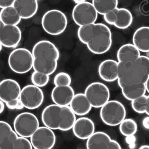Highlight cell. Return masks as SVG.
Returning <instances> with one entry per match:
<instances>
[{
    "mask_svg": "<svg viewBox=\"0 0 149 149\" xmlns=\"http://www.w3.org/2000/svg\"><path fill=\"white\" fill-rule=\"evenodd\" d=\"M79 41L86 45L93 54L102 55L109 52L112 44L110 29L102 23H94L79 26L77 31Z\"/></svg>",
    "mask_w": 149,
    "mask_h": 149,
    "instance_id": "1",
    "label": "cell"
},
{
    "mask_svg": "<svg viewBox=\"0 0 149 149\" xmlns=\"http://www.w3.org/2000/svg\"><path fill=\"white\" fill-rule=\"evenodd\" d=\"M32 53L34 57V71L49 75L56 71L60 53L54 43L46 40L39 41L34 45Z\"/></svg>",
    "mask_w": 149,
    "mask_h": 149,
    "instance_id": "2",
    "label": "cell"
},
{
    "mask_svg": "<svg viewBox=\"0 0 149 149\" xmlns=\"http://www.w3.org/2000/svg\"><path fill=\"white\" fill-rule=\"evenodd\" d=\"M149 77V57L141 55L135 61L118 62V84L121 88L145 83Z\"/></svg>",
    "mask_w": 149,
    "mask_h": 149,
    "instance_id": "3",
    "label": "cell"
},
{
    "mask_svg": "<svg viewBox=\"0 0 149 149\" xmlns=\"http://www.w3.org/2000/svg\"><path fill=\"white\" fill-rule=\"evenodd\" d=\"M76 120V115L69 106L50 104L41 113L44 125L54 130L69 131L73 128Z\"/></svg>",
    "mask_w": 149,
    "mask_h": 149,
    "instance_id": "4",
    "label": "cell"
},
{
    "mask_svg": "<svg viewBox=\"0 0 149 149\" xmlns=\"http://www.w3.org/2000/svg\"><path fill=\"white\" fill-rule=\"evenodd\" d=\"M33 145L27 138L19 135L11 125L0 121V149H32Z\"/></svg>",
    "mask_w": 149,
    "mask_h": 149,
    "instance_id": "5",
    "label": "cell"
},
{
    "mask_svg": "<svg viewBox=\"0 0 149 149\" xmlns=\"http://www.w3.org/2000/svg\"><path fill=\"white\" fill-rule=\"evenodd\" d=\"M41 26L45 33L52 36L63 34L68 26L66 15L58 9H52L43 15Z\"/></svg>",
    "mask_w": 149,
    "mask_h": 149,
    "instance_id": "6",
    "label": "cell"
},
{
    "mask_svg": "<svg viewBox=\"0 0 149 149\" xmlns=\"http://www.w3.org/2000/svg\"><path fill=\"white\" fill-rule=\"evenodd\" d=\"M8 64L15 73L19 74L27 73L33 68V53L26 48H16L9 55Z\"/></svg>",
    "mask_w": 149,
    "mask_h": 149,
    "instance_id": "7",
    "label": "cell"
},
{
    "mask_svg": "<svg viewBox=\"0 0 149 149\" xmlns=\"http://www.w3.org/2000/svg\"><path fill=\"white\" fill-rule=\"evenodd\" d=\"M126 117L125 107L118 101H109L101 108L100 117L102 122L109 126L120 125Z\"/></svg>",
    "mask_w": 149,
    "mask_h": 149,
    "instance_id": "8",
    "label": "cell"
},
{
    "mask_svg": "<svg viewBox=\"0 0 149 149\" xmlns=\"http://www.w3.org/2000/svg\"><path fill=\"white\" fill-rule=\"evenodd\" d=\"M38 117L30 112H22L17 116L14 121V129L20 136L30 138L40 127Z\"/></svg>",
    "mask_w": 149,
    "mask_h": 149,
    "instance_id": "9",
    "label": "cell"
},
{
    "mask_svg": "<svg viewBox=\"0 0 149 149\" xmlns=\"http://www.w3.org/2000/svg\"><path fill=\"white\" fill-rule=\"evenodd\" d=\"M98 15L93 3L87 1L75 5L72 14L75 24L79 26L95 23Z\"/></svg>",
    "mask_w": 149,
    "mask_h": 149,
    "instance_id": "10",
    "label": "cell"
},
{
    "mask_svg": "<svg viewBox=\"0 0 149 149\" xmlns=\"http://www.w3.org/2000/svg\"><path fill=\"white\" fill-rule=\"evenodd\" d=\"M84 94L91 103L93 107L101 108L109 102L110 98V92L107 86L101 82H93L86 87Z\"/></svg>",
    "mask_w": 149,
    "mask_h": 149,
    "instance_id": "11",
    "label": "cell"
},
{
    "mask_svg": "<svg viewBox=\"0 0 149 149\" xmlns=\"http://www.w3.org/2000/svg\"><path fill=\"white\" fill-rule=\"evenodd\" d=\"M20 99L24 107L33 110L40 107L44 100V95L40 87L29 84L22 89Z\"/></svg>",
    "mask_w": 149,
    "mask_h": 149,
    "instance_id": "12",
    "label": "cell"
},
{
    "mask_svg": "<svg viewBox=\"0 0 149 149\" xmlns=\"http://www.w3.org/2000/svg\"><path fill=\"white\" fill-rule=\"evenodd\" d=\"M104 21L109 25L119 29H126L132 24L133 16L131 12L125 8L117 7L103 15Z\"/></svg>",
    "mask_w": 149,
    "mask_h": 149,
    "instance_id": "13",
    "label": "cell"
},
{
    "mask_svg": "<svg viewBox=\"0 0 149 149\" xmlns=\"http://www.w3.org/2000/svg\"><path fill=\"white\" fill-rule=\"evenodd\" d=\"M56 140L53 130L45 126L39 127L30 137V142L35 149H53Z\"/></svg>",
    "mask_w": 149,
    "mask_h": 149,
    "instance_id": "14",
    "label": "cell"
},
{
    "mask_svg": "<svg viewBox=\"0 0 149 149\" xmlns=\"http://www.w3.org/2000/svg\"><path fill=\"white\" fill-rule=\"evenodd\" d=\"M22 39V33L17 25L0 24V43L7 48L16 49Z\"/></svg>",
    "mask_w": 149,
    "mask_h": 149,
    "instance_id": "15",
    "label": "cell"
},
{
    "mask_svg": "<svg viewBox=\"0 0 149 149\" xmlns=\"http://www.w3.org/2000/svg\"><path fill=\"white\" fill-rule=\"evenodd\" d=\"M86 147L88 149H121L120 143L112 140L106 133L98 131L87 139Z\"/></svg>",
    "mask_w": 149,
    "mask_h": 149,
    "instance_id": "16",
    "label": "cell"
},
{
    "mask_svg": "<svg viewBox=\"0 0 149 149\" xmlns=\"http://www.w3.org/2000/svg\"><path fill=\"white\" fill-rule=\"evenodd\" d=\"M22 89L19 83L13 79H5L0 83V100L5 103L20 98Z\"/></svg>",
    "mask_w": 149,
    "mask_h": 149,
    "instance_id": "17",
    "label": "cell"
},
{
    "mask_svg": "<svg viewBox=\"0 0 149 149\" xmlns=\"http://www.w3.org/2000/svg\"><path fill=\"white\" fill-rule=\"evenodd\" d=\"M75 136L81 140H87L95 132V125L89 118L81 117L76 120L73 126Z\"/></svg>",
    "mask_w": 149,
    "mask_h": 149,
    "instance_id": "18",
    "label": "cell"
},
{
    "mask_svg": "<svg viewBox=\"0 0 149 149\" xmlns=\"http://www.w3.org/2000/svg\"><path fill=\"white\" fill-rule=\"evenodd\" d=\"M75 95L74 91L70 86H55L52 91L51 97L54 104L69 106Z\"/></svg>",
    "mask_w": 149,
    "mask_h": 149,
    "instance_id": "19",
    "label": "cell"
},
{
    "mask_svg": "<svg viewBox=\"0 0 149 149\" xmlns=\"http://www.w3.org/2000/svg\"><path fill=\"white\" fill-rule=\"evenodd\" d=\"M98 74L103 81L113 82L118 79V61L107 59L102 61L98 69Z\"/></svg>",
    "mask_w": 149,
    "mask_h": 149,
    "instance_id": "20",
    "label": "cell"
},
{
    "mask_svg": "<svg viewBox=\"0 0 149 149\" xmlns=\"http://www.w3.org/2000/svg\"><path fill=\"white\" fill-rule=\"evenodd\" d=\"M22 19H29L36 14L39 3L38 0H16L13 4Z\"/></svg>",
    "mask_w": 149,
    "mask_h": 149,
    "instance_id": "21",
    "label": "cell"
},
{
    "mask_svg": "<svg viewBox=\"0 0 149 149\" xmlns=\"http://www.w3.org/2000/svg\"><path fill=\"white\" fill-rule=\"evenodd\" d=\"M70 107L76 115H87L93 107L84 93L75 94L70 104Z\"/></svg>",
    "mask_w": 149,
    "mask_h": 149,
    "instance_id": "22",
    "label": "cell"
},
{
    "mask_svg": "<svg viewBox=\"0 0 149 149\" xmlns=\"http://www.w3.org/2000/svg\"><path fill=\"white\" fill-rule=\"evenodd\" d=\"M140 52L133 44H123L117 51V60L121 63L135 61L141 56Z\"/></svg>",
    "mask_w": 149,
    "mask_h": 149,
    "instance_id": "23",
    "label": "cell"
},
{
    "mask_svg": "<svg viewBox=\"0 0 149 149\" xmlns=\"http://www.w3.org/2000/svg\"><path fill=\"white\" fill-rule=\"evenodd\" d=\"M132 42L141 52L149 53V26L138 28L133 35Z\"/></svg>",
    "mask_w": 149,
    "mask_h": 149,
    "instance_id": "24",
    "label": "cell"
},
{
    "mask_svg": "<svg viewBox=\"0 0 149 149\" xmlns=\"http://www.w3.org/2000/svg\"><path fill=\"white\" fill-rule=\"evenodd\" d=\"M22 18L13 5L1 8V22L6 25H18Z\"/></svg>",
    "mask_w": 149,
    "mask_h": 149,
    "instance_id": "25",
    "label": "cell"
},
{
    "mask_svg": "<svg viewBox=\"0 0 149 149\" xmlns=\"http://www.w3.org/2000/svg\"><path fill=\"white\" fill-rule=\"evenodd\" d=\"M121 89L123 97L130 101L145 95L147 92L145 83L126 86Z\"/></svg>",
    "mask_w": 149,
    "mask_h": 149,
    "instance_id": "26",
    "label": "cell"
},
{
    "mask_svg": "<svg viewBox=\"0 0 149 149\" xmlns=\"http://www.w3.org/2000/svg\"><path fill=\"white\" fill-rule=\"evenodd\" d=\"M98 14L101 15L113 10L118 7V0H92Z\"/></svg>",
    "mask_w": 149,
    "mask_h": 149,
    "instance_id": "27",
    "label": "cell"
},
{
    "mask_svg": "<svg viewBox=\"0 0 149 149\" xmlns=\"http://www.w3.org/2000/svg\"><path fill=\"white\" fill-rule=\"evenodd\" d=\"M119 130L122 135L126 137L134 136L137 131V125L131 118H125L119 125Z\"/></svg>",
    "mask_w": 149,
    "mask_h": 149,
    "instance_id": "28",
    "label": "cell"
},
{
    "mask_svg": "<svg viewBox=\"0 0 149 149\" xmlns=\"http://www.w3.org/2000/svg\"><path fill=\"white\" fill-rule=\"evenodd\" d=\"M50 79L49 75L34 71L31 74L32 83L39 87H44L47 86Z\"/></svg>",
    "mask_w": 149,
    "mask_h": 149,
    "instance_id": "29",
    "label": "cell"
},
{
    "mask_svg": "<svg viewBox=\"0 0 149 149\" xmlns=\"http://www.w3.org/2000/svg\"><path fill=\"white\" fill-rule=\"evenodd\" d=\"M148 95H144L131 101V106L136 113L142 114L146 112Z\"/></svg>",
    "mask_w": 149,
    "mask_h": 149,
    "instance_id": "30",
    "label": "cell"
},
{
    "mask_svg": "<svg viewBox=\"0 0 149 149\" xmlns=\"http://www.w3.org/2000/svg\"><path fill=\"white\" fill-rule=\"evenodd\" d=\"M71 83L72 78L66 72H59L56 74L54 78V84L55 86H70Z\"/></svg>",
    "mask_w": 149,
    "mask_h": 149,
    "instance_id": "31",
    "label": "cell"
},
{
    "mask_svg": "<svg viewBox=\"0 0 149 149\" xmlns=\"http://www.w3.org/2000/svg\"><path fill=\"white\" fill-rule=\"evenodd\" d=\"M8 109H21L24 108L20 98H17L5 103Z\"/></svg>",
    "mask_w": 149,
    "mask_h": 149,
    "instance_id": "32",
    "label": "cell"
},
{
    "mask_svg": "<svg viewBox=\"0 0 149 149\" xmlns=\"http://www.w3.org/2000/svg\"><path fill=\"white\" fill-rule=\"evenodd\" d=\"M16 0H0V7L3 8L13 5Z\"/></svg>",
    "mask_w": 149,
    "mask_h": 149,
    "instance_id": "33",
    "label": "cell"
},
{
    "mask_svg": "<svg viewBox=\"0 0 149 149\" xmlns=\"http://www.w3.org/2000/svg\"><path fill=\"white\" fill-rule=\"evenodd\" d=\"M142 125L145 129L149 130V116L144 118L142 121Z\"/></svg>",
    "mask_w": 149,
    "mask_h": 149,
    "instance_id": "34",
    "label": "cell"
},
{
    "mask_svg": "<svg viewBox=\"0 0 149 149\" xmlns=\"http://www.w3.org/2000/svg\"><path fill=\"white\" fill-rule=\"evenodd\" d=\"M5 103L4 102H3L2 101H0V106H1V107H0V113H2L3 112V111H5Z\"/></svg>",
    "mask_w": 149,
    "mask_h": 149,
    "instance_id": "35",
    "label": "cell"
},
{
    "mask_svg": "<svg viewBox=\"0 0 149 149\" xmlns=\"http://www.w3.org/2000/svg\"><path fill=\"white\" fill-rule=\"evenodd\" d=\"M148 115L149 116V95H148V101H147V106L146 109V112Z\"/></svg>",
    "mask_w": 149,
    "mask_h": 149,
    "instance_id": "36",
    "label": "cell"
},
{
    "mask_svg": "<svg viewBox=\"0 0 149 149\" xmlns=\"http://www.w3.org/2000/svg\"><path fill=\"white\" fill-rule=\"evenodd\" d=\"M145 86H146V91L149 93V78L148 79V80L146 81V83H145Z\"/></svg>",
    "mask_w": 149,
    "mask_h": 149,
    "instance_id": "37",
    "label": "cell"
},
{
    "mask_svg": "<svg viewBox=\"0 0 149 149\" xmlns=\"http://www.w3.org/2000/svg\"><path fill=\"white\" fill-rule=\"evenodd\" d=\"M73 1L74 2V3L76 5L83 3V2L86 1V0H73Z\"/></svg>",
    "mask_w": 149,
    "mask_h": 149,
    "instance_id": "38",
    "label": "cell"
},
{
    "mask_svg": "<svg viewBox=\"0 0 149 149\" xmlns=\"http://www.w3.org/2000/svg\"><path fill=\"white\" fill-rule=\"evenodd\" d=\"M139 149H149V145H142V146H141L139 148Z\"/></svg>",
    "mask_w": 149,
    "mask_h": 149,
    "instance_id": "39",
    "label": "cell"
}]
</instances>
